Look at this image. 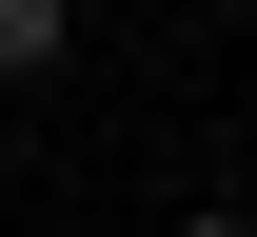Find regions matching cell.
Returning <instances> with one entry per match:
<instances>
[{
	"instance_id": "1",
	"label": "cell",
	"mask_w": 257,
	"mask_h": 237,
	"mask_svg": "<svg viewBox=\"0 0 257 237\" xmlns=\"http://www.w3.org/2000/svg\"><path fill=\"white\" fill-rule=\"evenodd\" d=\"M60 40H79V0H0V79H40Z\"/></svg>"
},
{
	"instance_id": "2",
	"label": "cell",
	"mask_w": 257,
	"mask_h": 237,
	"mask_svg": "<svg viewBox=\"0 0 257 237\" xmlns=\"http://www.w3.org/2000/svg\"><path fill=\"white\" fill-rule=\"evenodd\" d=\"M178 237H257V217H178Z\"/></svg>"
}]
</instances>
